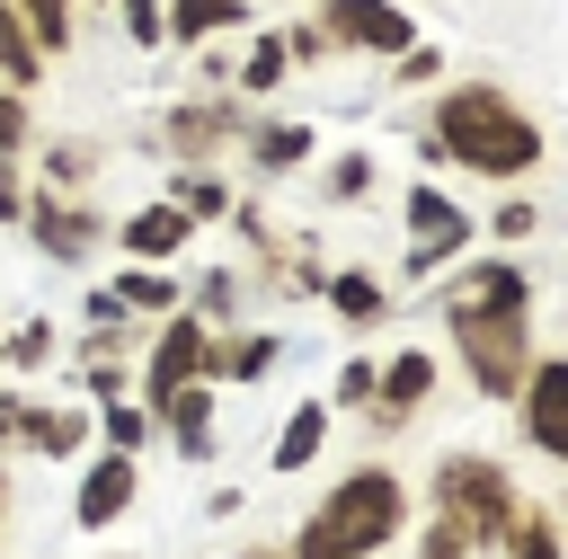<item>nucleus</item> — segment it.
I'll return each mask as SVG.
<instances>
[{
	"label": "nucleus",
	"instance_id": "nucleus-1",
	"mask_svg": "<svg viewBox=\"0 0 568 559\" xmlns=\"http://www.w3.org/2000/svg\"><path fill=\"white\" fill-rule=\"evenodd\" d=\"M435 151H453L462 169H488V177H515V169H532L541 160V124L515 106V98H497V89H453V98H435Z\"/></svg>",
	"mask_w": 568,
	"mask_h": 559
},
{
	"label": "nucleus",
	"instance_id": "nucleus-2",
	"mask_svg": "<svg viewBox=\"0 0 568 559\" xmlns=\"http://www.w3.org/2000/svg\"><path fill=\"white\" fill-rule=\"evenodd\" d=\"M390 532H399V479L364 470V479H346V488L320 506V524L302 532L293 559H355V550H373V541H390Z\"/></svg>",
	"mask_w": 568,
	"mask_h": 559
},
{
	"label": "nucleus",
	"instance_id": "nucleus-3",
	"mask_svg": "<svg viewBox=\"0 0 568 559\" xmlns=\"http://www.w3.org/2000/svg\"><path fill=\"white\" fill-rule=\"evenodd\" d=\"M453 328H462V355H470L479 390L524 382V311L515 302H453Z\"/></svg>",
	"mask_w": 568,
	"mask_h": 559
},
{
	"label": "nucleus",
	"instance_id": "nucleus-4",
	"mask_svg": "<svg viewBox=\"0 0 568 559\" xmlns=\"http://www.w3.org/2000/svg\"><path fill=\"white\" fill-rule=\"evenodd\" d=\"M320 27H328V44H355V53H399L408 44V18L390 0H328Z\"/></svg>",
	"mask_w": 568,
	"mask_h": 559
},
{
	"label": "nucleus",
	"instance_id": "nucleus-5",
	"mask_svg": "<svg viewBox=\"0 0 568 559\" xmlns=\"http://www.w3.org/2000/svg\"><path fill=\"white\" fill-rule=\"evenodd\" d=\"M444 497L462 506L453 524H470V532H506V479H497L488 461H444Z\"/></svg>",
	"mask_w": 568,
	"mask_h": 559
},
{
	"label": "nucleus",
	"instance_id": "nucleus-6",
	"mask_svg": "<svg viewBox=\"0 0 568 559\" xmlns=\"http://www.w3.org/2000/svg\"><path fill=\"white\" fill-rule=\"evenodd\" d=\"M515 390H524L532 444H541V453H568V364H541V373H524Z\"/></svg>",
	"mask_w": 568,
	"mask_h": 559
},
{
	"label": "nucleus",
	"instance_id": "nucleus-7",
	"mask_svg": "<svg viewBox=\"0 0 568 559\" xmlns=\"http://www.w3.org/2000/svg\"><path fill=\"white\" fill-rule=\"evenodd\" d=\"M408 231H417V240H408V266H417V275H426V266H444V257L462 248V213H453L444 195H426V186L408 195Z\"/></svg>",
	"mask_w": 568,
	"mask_h": 559
},
{
	"label": "nucleus",
	"instance_id": "nucleus-8",
	"mask_svg": "<svg viewBox=\"0 0 568 559\" xmlns=\"http://www.w3.org/2000/svg\"><path fill=\"white\" fill-rule=\"evenodd\" d=\"M231 18H240V0H160V35H178V44H204Z\"/></svg>",
	"mask_w": 568,
	"mask_h": 559
},
{
	"label": "nucleus",
	"instance_id": "nucleus-9",
	"mask_svg": "<svg viewBox=\"0 0 568 559\" xmlns=\"http://www.w3.org/2000/svg\"><path fill=\"white\" fill-rule=\"evenodd\" d=\"M195 355H204V328H195V319H178V328L160 337V355H151V390H178V382L195 373Z\"/></svg>",
	"mask_w": 568,
	"mask_h": 559
},
{
	"label": "nucleus",
	"instance_id": "nucleus-10",
	"mask_svg": "<svg viewBox=\"0 0 568 559\" xmlns=\"http://www.w3.org/2000/svg\"><path fill=\"white\" fill-rule=\"evenodd\" d=\"M124 497H133V461L115 453V461H98V470H89V488H80V524H106Z\"/></svg>",
	"mask_w": 568,
	"mask_h": 559
},
{
	"label": "nucleus",
	"instance_id": "nucleus-11",
	"mask_svg": "<svg viewBox=\"0 0 568 559\" xmlns=\"http://www.w3.org/2000/svg\"><path fill=\"white\" fill-rule=\"evenodd\" d=\"M178 240H186V213H178V204H151V213H133V231H124L133 257H169Z\"/></svg>",
	"mask_w": 568,
	"mask_h": 559
},
{
	"label": "nucleus",
	"instance_id": "nucleus-12",
	"mask_svg": "<svg viewBox=\"0 0 568 559\" xmlns=\"http://www.w3.org/2000/svg\"><path fill=\"white\" fill-rule=\"evenodd\" d=\"M36 62H44V53H36V35H27V27H18V9L0 0V80H18V89H27V80H36Z\"/></svg>",
	"mask_w": 568,
	"mask_h": 559
},
{
	"label": "nucleus",
	"instance_id": "nucleus-13",
	"mask_svg": "<svg viewBox=\"0 0 568 559\" xmlns=\"http://www.w3.org/2000/svg\"><path fill=\"white\" fill-rule=\"evenodd\" d=\"M18 9V27L36 35V53H53L62 35H71V0H9Z\"/></svg>",
	"mask_w": 568,
	"mask_h": 559
},
{
	"label": "nucleus",
	"instance_id": "nucleus-14",
	"mask_svg": "<svg viewBox=\"0 0 568 559\" xmlns=\"http://www.w3.org/2000/svg\"><path fill=\"white\" fill-rule=\"evenodd\" d=\"M222 124H231L222 106H178V124H169V142H178V151H213V142H222Z\"/></svg>",
	"mask_w": 568,
	"mask_h": 559
},
{
	"label": "nucleus",
	"instance_id": "nucleus-15",
	"mask_svg": "<svg viewBox=\"0 0 568 559\" xmlns=\"http://www.w3.org/2000/svg\"><path fill=\"white\" fill-rule=\"evenodd\" d=\"M36 231H44V248H62V257H71V248H89V222H80V213H62V204H44V213H36Z\"/></svg>",
	"mask_w": 568,
	"mask_h": 559
},
{
	"label": "nucleus",
	"instance_id": "nucleus-16",
	"mask_svg": "<svg viewBox=\"0 0 568 559\" xmlns=\"http://www.w3.org/2000/svg\"><path fill=\"white\" fill-rule=\"evenodd\" d=\"M426 382H435V364H426V355H399V364L382 373V390H390L399 408H408V399H426Z\"/></svg>",
	"mask_w": 568,
	"mask_h": 559
},
{
	"label": "nucleus",
	"instance_id": "nucleus-17",
	"mask_svg": "<svg viewBox=\"0 0 568 559\" xmlns=\"http://www.w3.org/2000/svg\"><path fill=\"white\" fill-rule=\"evenodd\" d=\"M302 151H311L302 124H266V133H257V160H266V169H284V160H302Z\"/></svg>",
	"mask_w": 568,
	"mask_h": 559
},
{
	"label": "nucleus",
	"instance_id": "nucleus-18",
	"mask_svg": "<svg viewBox=\"0 0 568 559\" xmlns=\"http://www.w3.org/2000/svg\"><path fill=\"white\" fill-rule=\"evenodd\" d=\"M462 302H524V275H515V266H488V275L462 284Z\"/></svg>",
	"mask_w": 568,
	"mask_h": 559
},
{
	"label": "nucleus",
	"instance_id": "nucleus-19",
	"mask_svg": "<svg viewBox=\"0 0 568 559\" xmlns=\"http://www.w3.org/2000/svg\"><path fill=\"white\" fill-rule=\"evenodd\" d=\"M311 453H320V408H302V417L284 426V453H275V461H284V470H302Z\"/></svg>",
	"mask_w": 568,
	"mask_h": 559
},
{
	"label": "nucleus",
	"instance_id": "nucleus-20",
	"mask_svg": "<svg viewBox=\"0 0 568 559\" xmlns=\"http://www.w3.org/2000/svg\"><path fill=\"white\" fill-rule=\"evenodd\" d=\"M169 417H178V435H186V444H204V390H186V382H178V390H169Z\"/></svg>",
	"mask_w": 568,
	"mask_h": 559
},
{
	"label": "nucleus",
	"instance_id": "nucleus-21",
	"mask_svg": "<svg viewBox=\"0 0 568 559\" xmlns=\"http://www.w3.org/2000/svg\"><path fill=\"white\" fill-rule=\"evenodd\" d=\"M515 559H559V541H550L541 515H515Z\"/></svg>",
	"mask_w": 568,
	"mask_h": 559
},
{
	"label": "nucleus",
	"instance_id": "nucleus-22",
	"mask_svg": "<svg viewBox=\"0 0 568 559\" xmlns=\"http://www.w3.org/2000/svg\"><path fill=\"white\" fill-rule=\"evenodd\" d=\"M240 80H248V89H275V80H284V44L266 35V44L248 53V71H240Z\"/></svg>",
	"mask_w": 568,
	"mask_h": 559
},
{
	"label": "nucleus",
	"instance_id": "nucleus-23",
	"mask_svg": "<svg viewBox=\"0 0 568 559\" xmlns=\"http://www.w3.org/2000/svg\"><path fill=\"white\" fill-rule=\"evenodd\" d=\"M337 311H346V319H373V311H382V293H373L364 275H337Z\"/></svg>",
	"mask_w": 568,
	"mask_h": 559
},
{
	"label": "nucleus",
	"instance_id": "nucleus-24",
	"mask_svg": "<svg viewBox=\"0 0 568 559\" xmlns=\"http://www.w3.org/2000/svg\"><path fill=\"white\" fill-rule=\"evenodd\" d=\"M178 213H222V186H204V177H186V186H178Z\"/></svg>",
	"mask_w": 568,
	"mask_h": 559
},
{
	"label": "nucleus",
	"instance_id": "nucleus-25",
	"mask_svg": "<svg viewBox=\"0 0 568 559\" xmlns=\"http://www.w3.org/2000/svg\"><path fill=\"white\" fill-rule=\"evenodd\" d=\"M124 27H133L142 44H160V0H124Z\"/></svg>",
	"mask_w": 568,
	"mask_h": 559
},
{
	"label": "nucleus",
	"instance_id": "nucleus-26",
	"mask_svg": "<svg viewBox=\"0 0 568 559\" xmlns=\"http://www.w3.org/2000/svg\"><path fill=\"white\" fill-rule=\"evenodd\" d=\"M18 133H27V106H18V98H0V151H9Z\"/></svg>",
	"mask_w": 568,
	"mask_h": 559
},
{
	"label": "nucleus",
	"instance_id": "nucleus-27",
	"mask_svg": "<svg viewBox=\"0 0 568 559\" xmlns=\"http://www.w3.org/2000/svg\"><path fill=\"white\" fill-rule=\"evenodd\" d=\"M0 213H18V177L9 169H0Z\"/></svg>",
	"mask_w": 568,
	"mask_h": 559
}]
</instances>
